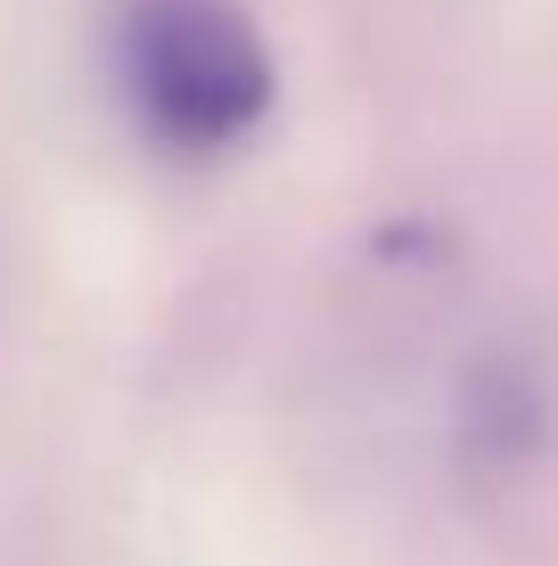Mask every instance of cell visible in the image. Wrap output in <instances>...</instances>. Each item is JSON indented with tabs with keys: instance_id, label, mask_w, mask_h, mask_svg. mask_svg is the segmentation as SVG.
Listing matches in <instances>:
<instances>
[{
	"instance_id": "6da1fadb",
	"label": "cell",
	"mask_w": 558,
	"mask_h": 566,
	"mask_svg": "<svg viewBox=\"0 0 558 566\" xmlns=\"http://www.w3.org/2000/svg\"><path fill=\"white\" fill-rule=\"evenodd\" d=\"M115 83L165 156H222L272 115L280 74L239 0H124Z\"/></svg>"
},
{
	"instance_id": "7a4b0ae2",
	"label": "cell",
	"mask_w": 558,
	"mask_h": 566,
	"mask_svg": "<svg viewBox=\"0 0 558 566\" xmlns=\"http://www.w3.org/2000/svg\"><path fill=\"white\" fill-rule=\"evenodd\" d=\"M550 443V378L526 354H485L460 378V452L485 468H526Z\"/></svg>"
}]
</instances>
